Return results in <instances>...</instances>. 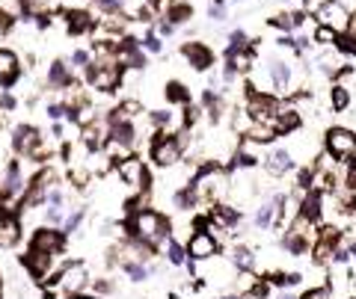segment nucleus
<instances>
[{
    "label": "nucleus",
    "mask_w": 356,
    "mask_h": 299,
    "mask_svg": "<svg viewBox=\"0 0 356 299\" xmlns=\"http://www.w3.org/2000/svg\"><path fill=\"white\" fill-rule=\"evenodd\" d=\"M125 77L122 66L113 57H95L89 60L86 66V83L95 89V92H116Z\"/></svg>",
    "instance_id": "nucleus-1"
},
{
    "label": "nucleus",
    "mask_w": 356,
    "mask_h": 299,
    "mask_svg": "<svg viewBox=\"0 0 356 299\" xmlns=\"http://www.w3.org/2000/svg\"><path fill=\"white\" fill-rule=\"evenodd\" d=\"M131 229L142 243H146V246H155V243H160L166 237L169 222L157 211H142L140 207V211L134 213V220H131Z\"/></svg>",
    "instance_id": "nucleus-2"
},
{
    "label": "nucleus",
    "mask_w": 356,
    "mask_h": 299,
    "mask_svg": "<svg viewBox=\"0 0 356 299\" xmlns=\"http://www.w3.org/2000/svg\"><path fill=\"white\" fill-rule=\"evenodd\" d=\"M53 285H57L62 294H68V296L84 294V287L89 285V270H86V264H80V261H71V264H66V267H62L60 273H57Z\"/></svg>",
    "instance_id": "nucleus-3"
},
{
    "label": "nucleus",
    "mask_w": 356,
    "mask_h": 299,
    "mask_svg": "<svg viewBox=\"0 0 356 299\" xmlns=\"http://www.w3.org/2000/svg\"><path fill=\"white\" fill-rule=\"evenodd\" d=\"M151 160L157 163L160 169H169L181 160V140H175L173 133H157L155 142H151Z\"/></svg>",
    "instance_id": "nucleus-4"
},
{
    "label": "nucleus",
    "mask_w": 356,
    "mask_h": 299,
    "mask_svg": "<svg viewBox=\"0 0 356 299\" xmlns=\"http://www.w3.org/2000/svg\"><path fill=\"white\" fill-rule=\"evenodd\" d=\"M116 172H119L122 184H128L131 190H146L149 187V172H146V163H142L140 157H134V154H128L125 160L116 163Z\"/></svg>",
    "instance_id": "nucleus-5"
},
{
    "label": "nucleus",
    "mask_w": 356,
    "mask_h": 299,
    "mask_svg": "<svg viewBox=\"0 0 356 299\" xmlns=\"http://www.w3.org/2000/svg\"><path fill=\"white\" fill-rule=\"evenodd\" d=\"M327 151L335 160H351L356 157V133L347 128H333L327 133Z\"/></svg>",
    "instance_id": "nucleus-6"
},
{
    "label": "nucleus",
    "mask_w": 356,
    "mask_h": 299,
    "mask_svg": "<svg viewBox=\"0 0 356 299\" xmlns=\"http://www.w3.org/2000/svg\"><path fill=\"white\" fill-rule=\"evenodd\" d=\"M66 246V234L57 229H36L30 237V249L36 252H48V255H57V252Z\"/></svg>",
    "instance_id": "nucleus-7"
},
{
    "label": "nucleus",
    "mask_w": 356,
    "mask_h": 299,
    "mask_svg": "<svg viewBox=\"0 0 356 299\" xmlns=\"http://www.w3.org/2000/svg\"><path fill=\"white\" fill-rule=\"evenodd\" d=\"M347 9L344 3H338V0H327V3H320V9L315 12L318 18V24H324V27H333L335 33H342L344 30V24H347Z\"/></svg>",
    "instance_id": "nucleus-8"
},
{
    "label": "nucleus",
    "mask_w": 356,
    "mask_h": 299,
    "mask_svg": "<svg viewBox=\"0 0 356 299\" xmlns=\"http://www.w3.org/2000/svg\"><path fill=\"white\" fill-rule=\"evenodd\" d=\"M21 80V57L12 48H0V86H15Z\"/></svg>",
    "instance_id": "nucleus-9"
},
{
    "label": "nucleus",
    "mask_w": 356,
    "mask_h": 299,
    "mask_svg": "<svg viewBox=\"0 0 356 299\" xmlns=\"http://www.w3.org/2000/svg\"><path fill=\"white\" fill-rule=\"evenodd\" d=\"M246 113L253 122H270L276 113H279V107L270 95H258V92H249V104H246Z\"/></svg>",
    "instance_id": "nucleus-10"
},
{
    "label": "nucleus",
    "mask_w": 356,
    "mask_h": 299,
    "mask_svg": "<svg viewBox=\"0 0 356 299\" xmlns=\"http://www.w3.org/2000/svg\"><path fill=\"white\" fill-rule=\"evenodd\" d=\"M181 53L196 71H208L214 66V51L205 42H187L181 48Z\"/></svg>",
    "instance_id": "nucleus-11"
},
{
    "label": "nucleus",
    "mask_w": 356,
    "mask_h": 299,
    "mask_svg": "<svg viewBox=\"0 0 356 299\" xmlns=\"http://www.w3.org/2000/svg\"><path fill=\"white\" fill-rule=\"evenodd\" d=\"M66 27L71 36H86L95 30V18L86 12V9H68L66 12Z\"/></svg>",
    "instance_id": "nucleus-12"
},
{
    "label": "nucleus",
    "mask_w": 356,
    "mask_h": 299,
    "mask_svg": "<svg viewBox=\"0 0 356 299\" xmlns=\"http://www.w3.org/2000/svg\"><path fill=\"white\" fill-rule=\"evenodd\" d=\"M214 252H217V240H214L211 234L199 231V234H193V237H190V246H187V255H190V258L205 261V258H211Z\"/></svg>",
    "instance_id": "nucleus-13"
},
{
    "label": "nucleus",
    "mask_w": 356,
    "mask_h": 299,
    "mask_svg": "<svg viewBox=\"0 0 356 299\" xmlns=\"http://www.w3.org/2000/svg\"><path fill=\"white\" fill-rule=\"evenodd\" d=\"M24 264H27V270H30V276L44 278V276L51 273L53 255H48V252H36V249H30V252L24 255Z\"/></svg>",
    "instance_id": "nucleus-14"
},
{
    "label": "nucleus",
    "mask_w": 356,
    "mask_h": 299,
    "mask_svg": "<svg viewBox=\"0 0 356 299\" xmlns=\"http://www.w3.org/2000/svg\"><path fill=\"white\" fill-rule=\"evenodd\" d=\"M48 86H51V89H68V86H75V80H71V71H68V66H66L62 60L51 62V68H48Z\"/></svg>",
    "instance_id": "nucleus-15"
},
{
    "label": "nucleus",
    "mask_w": 356,
    "mask_h": 299,
    "mask_svg": "<svg viewBox=\"0 0 356 299\" xmlns=\"http://www.w3.org/2000/svg\"><path fill=\"white\" fill-rule=\"evenodd\" d=\"M164 9H166V21L173 24V27L187 24L193 18V6L187 3V0H173V3H166Z\"/></svg>",
    "instance_id": "nucleus-16"
},
{
    "label": "nucleus",
    "mask_w": 356,
    "mask_h": 299,
    "mask_svg": "<svg viewBox=\"0 0 356 299\" xmlns=\"http://www.w3.org/2000/svg\"><path fill=\"white\" fill-rule=\"evenodd\" d=\"M294 166V160H291V154L285 151V148H279V151H273L270 157H267V169L273 172V175H285Z\"/></svg>",
    "instance_id": "nucleus-17"
},
{
    "label": "nucleus",
    "mask_w": 356,
    "mask_h": 299,
    "mask_svg": "<svg viewBox=\"0 0 356 299\" xmlns=\"http://www.w3.org/2000/svg\"><path fill=\"white\" fill-rule=\"evenodd\" d=\"M300 128V116L288 110V113H276V122H273V131L276 133H291Z\"/></svg>",
    "instance_id": "nucleus-18"
},
{
    "label": "nucleus",
    "mask_w": 356,
    "mask_h": 299,
    "mask_svg": "<svg viewBox=\"0 0 356 299\" xmlns=\"http://www.w3.org/2000/svg\"><path fill=\"white\" fill-rule=\"evenodd\" d=\"M270 80H273L276 89H285V86L291 83V68L285 66L282 60H273V62H270Z\"/></svg>",
    "instance_id": "nucleus-19"
},
{
    "label": "nucleus",
    "mask_w": 356,
    "mask_h": 299,
    "mask_svg": "<svg viewBox=\"0 0 356 299\" xmlns=\"http://www.w3.org/2000/svg\"><path fill=\"white\" fill-rule=\"evenodd\" d=\"M246 137L253 142H270V140H276V131H273L270 122H253V128L246 131Z\"/></svg>",
    "instance_id": "nucleus-20"
},
{
    "label": "nucleus",
    "mask_w": 356,
    "mask_h": 299,
    "mask_svg": "<svg viewBox=\"0 0 356 299\" xmlns=\"http://www.w3.org/2000/svg\"><path fill=\"white\" fill-rule=\"evenodd\" d=\"M166 101L169 104H190V92L184 89V83H178V80H169L166 89H164Z\"/></svg>",
    "instance_id": "nucleus-21"
},
{
    "label": "nucleus",
    "mask_w": 356,
    "mask_h": 299,
    "mask_svg": "<svg viewBox=\"0 0 356 299\" xmlns=\"http://www.w3.org/2000/svg\"><path fill=\"white\" fill-rule=\"evenodd\" d=\"M300 213H303V220H318L320 216V193H309L306 198H303V207H300Z\"/></svg>",
    "instance_id": "nucleus-22"
},
{
    "label": "nucleus",
    "mask_w": 356,
    "mask_h": 299,
    "mask_svg": "<svg viewBox=\"0 0 356 299\" xmlns=\"http://www.w3.org/2000/svg\"><path fill=\"white\" fill-rule=\"evenodd\" d=\"M329 104H333L335 113H344L347 104H351V92H347L344 86H333V92H329Z\"/></svg>",
    "instance_id": "nucleus-23"
},
{
    "label": "nucleus",
    "mask_w": 356,
    "mask_h": 299,
    "mask_svg": "<svg viewBox=\"0 0 356 299\" xmlns=\"http://www.w3.org/2000/svg\"><path fill=\"white\" fill-rule=\"evenodd\" d=\"M312 39H315L318 44H333V42H338V33L333 30V27H324V24H320Z\"/></svg>",
    "instance_id": "nucleus-24"
},
{
    "label": "nucleus",
    "mask_w": 356,
    "mask_h": 299,
    "mask_svg": "<svg viewBox=\"0 0 356 299\" xmlns=\"http://www.w3.org/2000/svg\"><path fill=\"white\" fill-rule=\"evenodd\" d=\"M125 273H128L134 282H142V278L149 276V270L140 264V261H125Z\"/></svg>",
    "instance_id": "nucleus-25"
},
{
    "label": "nucleus",
    "mask_w": 356,
    "mask_h": 299,
    "mask_svg": "<svg viewBox=\"0 0 356 299\" xmlns=\"http://www.w3.org/2000/svg\"><path fill=\"white\" fill-rule=\"evenodd\" d=\"M273 213H276V202L264 205L262 211L255 213V225H258V229H264V225H270V222H273Z\"/></svg>",
    "instance_id": "nucleus-26"
},
{
    "label": "nucleus",
    "mask_w": 356,
    "mask_h": 299,
    "mask_svg": "<svg viewBox=\"0 0 356 299\" xmlns=\"http://www.w3.org/2000/svg\"><path fill=\"white\" fill-rule=\"evenodd\" d=\"M235 264L240 270H253V252H249V249H238L235 252Z\"/></svg>",
    "instance_id": "nucleus-27"
},
{
    "label": "nucleus",
    "mask_w": 356,
    "mask_h": 299,
    "mask_svg": "<svg viewBox=\"0 0 356 299\" xmlns=\"http://www.w3.org/2000/svg\"><path fill=\"white\" fill-rule=\"evenodd\" d=\"M151 122H155L157 128H169V125H173V113H166V110H155V113H151Z\"/></svg>",
    "instance_id": "nucleus-28"
},
{
    "label": "nucleus",
    "mask_w": 356,
    "mask_h": 299,
    "mask_svg": "<svg viewBox=\"0 0 356 299\" xmlns=\"http://www.w3.org/2000/svg\"><path fill=\"white\" fill-rule=\"evenodd\" d=\"M48 116H51L53 122H62V119L68 116V107H66V104H51V107H48Z\"/></svg>",
    "instance_id": "nucleus-29"
},
{
    "label": "nucleus",
    "mask_w": 356,
    "mask_h": 299,
    "mask_svg": "<svg viewBox=\"0 0 356 299\" xmlns=\"http://www.w3.org/2000/svg\"><path fill=\"white\" fill-rule=\"evenodd\" d=\"M12 24H15L12 12H6V9H0V36H6L9 30H12Z\"/></svg>",
    "instance_id": "nucleus-30"
},
{
    "label": "nucleus",
    "mask_w": 356,
    "mask_h": 299,
    "mask_svg": "<svg viewBox=\"0 0 356 299\" xmlns=\"http://www.w3.org/2000/svg\"><path fill=\"white\" fill-rule=\"evenodd\" d=\"M89 60H92V57H89V51H75V53H71V66H77V68H86Z\"/></svg>",
    "instance_id": "nucleus-31"
},
{
    "label": "nucleus",
    "mask_w": 356,
    "mask_h": 299,
    "mask_svg": "<svg viewBox=\"0 0 356 299\" xmlns=\"http://www.w3.org/2000/svg\"><path fill=\"white\" fill-rule=\"evenodd\" d=\"M169 261H173V264H184V249L173 240H169Z\"/></svg>",
    "instance_id": "nucleus-32"
},
{
    "label": "nucleus",
    "mask_w": 356,
    "mask_h": 299,
    "mask_svg": "<svg viewBox=\"0 0 356 299\" xmlns=\"http://www.w3.org/2000/svg\"><path fill=\"white\" fill-rule=\"evenodd\" d=\"M142 48H146L149 53H160V48H164V44H160V39H157L155 33H149V36H146V42H142Z\"/></svg>",
    "instance_id": "nucleus-33"
},
{
    "label": "nucleus",
    "mask_w": 356,
    "mask_h": 299,
    "mask_svg": "<svg viewBox=\"0 0 356 299\" xmlns=\"http://www.w3.org/2000/svg\"><path fill=\"white\" fill-rule=\"evenodd\" d=\"M270 24L279 27V30H291V27H294V15H276V18H270Z\"/></svg>",
    "instance_id": "nucleus-34"
},
{
    "label": "nucleus",
    "mask_w": 356,
    "mask_h": 299,
    "mask_svg": "<svg viewBox=\"0 0 356 299\" xmlns=\"http://www.w3.org/2000/svg\"><path fill=\"white\" fill-rule=\"evenodd\" d=\"M80 220H84V211H75L71 216H66V220H62V222H66V231H75L80 225Z\"/></svg>",
    "instance_id": "nucleus-35"
},
{
    "label": "nucleus",
    "mask_w": 356,
    "mask_h": 299,
    "mask_svg": "<svg viewBox=\"0 0 356 299\" xmlns=\"http://www.w3.org/2000/svg\"><path fill=\"white\" fill-rule=\"evenodd\" d=\"M229 42H231L229 48H244V44H246V33L244 30H235V33L229 36Z\"/></svg>",
    "instance_id": "nucleus-36"
},
{
    "label": "nucleus",
    "mask_w": 356,
    "mask_h": 299,
    "mask_svg": "<svg viewBox=\"0 0 356 299\" xmlns=\"http://www.w3.org/2000/svg\"><path fill=\"white\" fill-rule=\"evenodd\" d=\"M208 18H211V21H226V12H222V6H220V3H211Z\"/></svg>",
    "instance_id": "nucleus-37"
},
{
    "label": "nucleus",
    "mask_w": 356,
    "mask_h": 299,
    "mask_svg": "<svg viewBox=\"0 0 356 299\" xmlns=\"http://www.w3.org/2000/svg\"><path fill=\"white\" fill-rule=\"evenodd\" d=\"M344 33L351 36V39H356V12L347 15V24H344Z\"/></svg>",
    "instance_id": "nucleus-38"
},
{
    "label": "nucleus",
    "mask_w": 356,
    "mask_h": 299,
    "mask_svg": "<svg viewBox=\"0 0 356 299\" xmlns=\"http://www.w3.org/2000/svg\"><path fill=\"white\" fill-rule=\"evenodd\" d=\"M303 299H329V291H327V287H318V291H309Z\"/></svg>",
    "instance_id": "nucleus-39"
},
{
    "label": "nucleus",
    "mask_w": 356,
    "mask_h": 299,
    "mask_svg": "<svg viewBox=\"0 0 356 299\" xmlns=\"http://www.w3.org/2000/svg\"><path fill=\"white\" fill-rule=\"evenodd\" d=\"M338 48L347 51V53H356V39H351V36H347L344 42H338Z\"/></svg>",
    "instance_id": "nucleus-40"
},
{
    "label": "nucleus",
    "mask_w": 356,
    "mask_h": 299,
    "mask_svg": "<svg viewBox=\"0 0 356 299\" xmlns=\"http://www.w3.org/2000/svg\"><path fill=\"white\" fill-rule=\"evenodd\" d=\"M347 184H351V187L356 190V163L351 166V172H347Z\"/></svg>",
    "instance_id": "nucleus-41"
},
{
    "label": "nucleus",
    "mask_w": 356,
    "mask_h": 299,
    "mask_svg": "<svg viewBox=\"0 0 356 299\" xmlns=\"http://www.w3.org/2000/svg\"><path fill=\"white\" fill-rule=\"evenodd\" d=\"M157 30H160V33H164V36H169V33H173V30H175V27H173V24H169V21H160V27H157Z\"/></svg>",
    "instance_id": "nucleus-42"
},
{
    "label": "nucleus",
    "mask_w": 356,
    "mask_h": 299,
    "mask_svg": "<svg viewBox=\"0 0 356 299\" xmlns=\"http://www.w3.org/2000/svg\"><path fill=\"white\" fill-rule=\"evenodd\" d=\"M68 299H98V296H86V294H75V296H68Z\"/></svg>",
    "instance_id": "nucleus-43"
},
{
    "label": "nucleus",
    "mask_w": 356,
    "mask_h": 299,
    "mask_svg": "<svg viewBox=\"0 0 356 299\" xmlns=\"http://www.w3.org/2000/svg\"><path fill=\"white\" fill-rule=\"evenodd\" d=\"M226 299H238V296H226Z\"/></svg>",
    "instance_id": "nucleus-44"
},
{
    "label": "nucleus",
    "mask_w": 356,
    "mask_h": 299,
    "mask_svg": "<svg viewBox=\"0 0 356 299\" xmlns=\"http://www.w3.org/2000/svg\"><path fill=\"white\" fill-rule=\"evenodd\" d=\"M214 3H222V0H214Z\"/></svg>",
    "instance_id": "nucleus-45"
},
{
    "label": "nucleus",
    "mask_w": 356,
    "mask_h": 299,
    "mask_svg": "<svg viewBox=\"0 0 356 299\" xmlns=\"http://www.w3.org/2000/svg\"><path fill=\"white\" fill-rule=\"evenodd\" d=\"M0 294H3V285H0Z\"/></svg>",
    "instance_id": "nucleus-46"
},
{
    "label": "nucleus",
    "mask_w": 356,
    "mask_h": 299,
    "mask_svg": "<svg viewBox=\"0 0 356 299\" xmlns=\"http://www.w3.org/2000/svg\"><path fill=\"white\" fill-rule=\"evenodd\" d=\"M282 299H291V296H282Z\"/></svg>",
    "instance_id": "nucleus-47"
}]
</instances>
